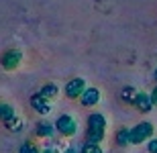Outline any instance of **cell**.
Returning <instances> with one entry per match:
<instances>
[{
    "mask_svg": "<svg viewBox=\"0 0 157 153\" xmlns=\"http://www.w3.org/2000/svg\"><path fill=\"white\" fill-rule=\"evenodd\" d=\"M153 123L149 120H141L139 124H135L133 129H131V145H141V143H145L147 139H151L153 137Z\"/></svg>",
    "mask_w": 157,
    "mask_h": 153,
    "instance_id": "obj_1",
    "label": "cell"
},
{
    "mask_svg": "<svg viewBox=\"0 0 157 153\" xmlns=\"http://www.w3.org/2000/svg\"><path fill=\"white\" fill-rule=\"evenodd\" d=\"M53 124H55V131L63 137H74L78 133V123L71 114H61Z\"/></svg>",
    "mask_w": 157,
    "mask_h": 153,
    "instance_id": "obj_2",
    "label": "cell"
},
{
    "mask_svg": "<svg viewBox=\"0 0 157 153\" xmlns=\"http://www.w3.org/2000/svg\"><path fill=\"white\" fill-rule=\"evenodd\" d=\"M86 90V80L84 78H71L70 82H65V88H63V94L65 98L70 100H80L82 94Z\"/></svg>",
    "mask_w": 157,
    "mask_h": 153,
    "instance_id": "obj_3",
    "label": "cell"
},
{
    "mask_svg": "<svg viewBox=\"0 0 157 153\" xmlns=\"http://www.w3.org/2000/svg\"><path fill=\"white\" fill-rule=\"evenodd\" d=\"M0 63H2V67L6 71L17 70L18 65L23 63V51L21 49H8V51H4L2 57H0Z\"/></svg>",
    "mask_w": 157,
    "mask_h": 153,
    "instance_id": "obj_4",
    "label": "cell"
},
{
    "mask_svg": "<svg viewBox=\"0 0 157 153\" xmlns=\"http://www.w3.org/2000/svg\"><path fill=\"white\" fill-rule=\"evenodd\" d=\"M94 131H106V117L102 114V112H92V114H88L86 133H94Z\"/></svg>",
    "mask_w": 157,
    "mask_h": 153,
    "instance_id": "obj_5",
    "label": "cell"
},
{
    "mask_svg": "<svg viewBox=\"0 0 157 153\" xmlns=\"http://www.w3.org/2000/svg\"><path fill=\"white\" fill-rule=\"evenodd\" d=\"M133 106L139 112H149L155 104H153L151 94H147V92H137V96H135V100H133Z\"/></svg>",
    "mask_w": 157,
    "mask_h": 153,
    "instance_id": "obj_6",
    "label": "cell"
},
{
    "mask_svg": "<svg viewBox=\"0 0 157 153\" xmlns=\"http://www.w3.org/2000/svg\"><path fill=\"white\" fill-rule=\"evenodd\" d=\"M31 106H33V110L37 114H49L51 112V102L47 100V98H43L39 92L31 96Z\"/></svg>",
    "mask_w": 157,
    "mask_h": 153,
    "instance_id": "obj_7",
    "label": "cell"
},
{
    "mask_svg": "<svg viewBox=\"0 0 157 153\" xmlns=\"http://www.w3.org/2000/svg\"><path fill=\"white\" fill-rule=\"evenodd\" d=\"M100 90L98 88H86L84 90V94H82V98H80V102H82V106L84 108H92V106H96L100 102Z\"/></svg>",
    "mask_w": 157,
    "mask_h": 153,
    "instance_id": "obj_8",
    "label": "cell"
},
{
    "mask_svg": "<svg viewBox=\"0 0 157 153\" xmlns=\"http://www.w3.org/2000/svg\"><path fill=\"white\" fill-rule=\"evenodd\" d=\"M53 133H57V131H55V124L45 120V118L35 124V135L41 137V139H49V137H53Z\"/></svg>",
    "mask_w": 157,
    "mask_h": 153,
    "instance_id": "obj_9",
    "label": "cell"
},
{
    "mask_svg": "<svg viewBox=\"0 0 157 153\" xmlns=\"http://www.w3.org/2000/svg\"><path fill=\"white\" fill-rule=\"evenodd\" d=\"M114 141H117L118 147H127V145H131V129H128V127H121V129L117 131Z\"/></svg>",
    "mask_w": 157,
    "mask_h": 153,
    "instance_id": "obj_10",
    "label": "cell"
},
{
    "mask_svg": "<svg viewBox=\"0 0 157 153\" xmlns=\"http://www.w3.org/2000/svg\"><path fill=\"white\" fill-rule=\"evenodd\" d=\"M39 94L43 96V98H47V100H53V98H57V94H59V88L55 86V84H45L43 88L39 90Z\"/></svg>",
    "mask_w": 157,
    "mask_h": 153,
    "instance_id": "obj_11",
    "label": "cell"
},
{
    "mask_svg": "<svg viewBox=\"0 0 157 153\" xmlns=\"http://www.w3.org/2000/svg\"><path fill=\"white\" fill-rule=\"evenodd\" d=\"M121 100L124 102V104H133V100H135V96H137V90L133 88V86H124V88L121 90Z\"/></svg>",
    "mask_w": 157,
    "mask_h": 153,
    "instance_id": "obj_12",
    "label": "cell"
},
{
    "mask_svg": "<svg viewBox=\"0 0 157 153\" xmlns=\"http://www.w3.org/2000/svg\"><path fill=\"white\" fill-rule=\"evenodd\" d=\"M106 133L104 131H94V133H86V141L84 143H94V145H100V143L104 141Z\"/></svg>",
    "mask_w": 157,
    "mask_h": 153,
    "instance_id": "obj_13",
    "label": "cell"
},
{
    "mask_svg": "<svg viewBox=\"0 0 157 153\" xmlns=\"http://www.w3.org/2000/svg\"><path fill=\"white\" fill-rule=\"evenodd\" d=\"M17 114L14 112V108H12L10 104H6V102H0V120L4 123V120H8V118H12Z\"/></svg>",
    "mask_w": 157,
    "mask_h": 153,
    "instance_id": "obj_14",
    "label": "cell"
},
{
    "mask_svg": "<svg viewBox=\"0 0 157 153\" xmlns=\"http://www.w3.org/2000/svg\"><path fill=\"white\" fill-rule=\"evenodd\" d=\"M4 127L8 131H21V129H23V120H21V117H18V114H14L12 118L4 120Z\"/></svg>",
    "mask_w": 157,
    "mask_h": 153,
    "instance_id": "obj_15",
    "label": "cell"
},
{
    "mask_svg": "<svg viewBox=\"0 0 157 153\" xmlns=\"http://www.w3.org/2000/svg\"><path fill=\"white\" fill-rule=\"evenodd\" d=\"M18 153H41V147L33 141H25L21 147H18Z\"/></svg>",
    "mask_w": 157,
    "mask_h": 153,
    "instance_id": "obj_16",
    "label": "cell"
},
{
    "mask_svg": "<svg viewBox=\"0 0 157 153\" xmlns=\"http://www.w3.org/2000/svg\"><path fill=\"white\" fill-rule=\"evenodd\" d=\"M80 153H104L100 145H94V143H84L80 149Z\"/></svg>",
    "mask_w": 157,
    "mask_h": 153,
    "instance_id": "obj_17",
    "label": "cell"
},
{
    "mask_svg": "<svg viewBox=\"0 0 157 153\" xmlns=\"http://www.w3.org/2000/svg\"><path fill=\"white\" fill-rule=\"evenodd\" d=\"M147 151L149 153H157V137H153L151 141L147 143Z\"/></svg>",
    "mask_w": 157,
    "mask_h": 153,
    "instance_id": "obj_18",
    "label": "cell"
},
{
    "mask_svg": "<svg viewBox=\"0 0 157 153\" xmlns=\"http://www.w3.org/2000/svg\"><path fill=\"white\" fill-rule=\"evenodd\" d=\"M151 98H153V104L157 106V84H155V88L151 90Z\"/></svg>",
    "mask_w": 157,
    "mask_h": 153,
    "instance_id": "obj_19",
    "label": "cell"
},
{
    "mask_svg": "<svg viewBox=\"0 0 157 153\" xmlns=\"http://www.w3.org/2000/svg\"><path fill=\"white\" fill-rule=\"evenodd\" d=\"M63 153H78V151H76V149H74V147H67V149H65Z\"/></svg>",
    "mask_w": 157,
    "mask_h": 153,
    "instance_id": "obj_20",
    "label": "cell"
},
{
    "mask_svg": "<svg viewBox=\"0 0 157 153\" xmlns=\"http://www.w3.org/2000/svg\"><path fill=\"white\" fill-rule=\"evenodd\" d=\"M41 153H55V149H49V147H47V149H43Z\"/></svg>",
    "mask_w": 157,
    "mask_h": 153,
    "instance_id": "obj_21",
    "label": "cell"
},
{
    "mask_svg": "<svg viewBox=\"0 0 157 153\" xmlns=\"http://www.w3.org/2000/svg\"><path fill=\"white\" fill-rule=\"evenodd\" d=\"M153 76H155V82H157V70H155V74H153Z\"/></svg>",
    "mask_w": 157,
    "mask_h": 153,
    "instance_id": "obj_22",
    "label": "cell"
}]
</instances>
